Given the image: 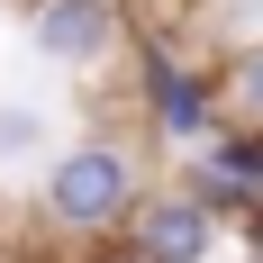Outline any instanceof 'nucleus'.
Returning a JSON list of instances; mask_svg holds the SVG:
<instances>
[{"instance_id":"f257e3e1","label":"nucleus","mask_w":263,"mask_h":263,"mask_svg":"<svg viewBox=\"0 0 263 263\" xmlns=\"http://www.w3.org/2000/svg\"><path fill=\"white\" fill-rule=\"evenodd\" d=\"M145 155H136L127 136H109V127H82L64 136L46 155V173H36V218H46L64 245H109V236H127V218L145 209Z\"/></svg>"},{"instance_id":"f03ea898","label":"nucleus","mask_w":263,"mask_h":263,"mask_svg":"<svg viewBox=\"0 0 263 263\" xmlns=\"http://www.w3.org/2000/svg\"><path fill=\"white\" fill-rule=\"evenodd\" d=\"M127 100H136V118H145L155 145L200 155V145L227 127V64H200V54H182L173 36L145 27L136 54H127Z\"/></svg>"},{"instance_id":"7ed1b4c3","label":"nucleus","mask_w":263,"mask_h":263,"mask_svg":"<svg viewBox=\"0 0 263 263\" xmlns=\"http://www.w3.org/2000/svg\"><path fill=\"white\" fill-rule=\"evenodd\" d=\"M27 54L54 73H109L118 54H136L127 0H27Z\"/></svg>"},{"instance_id":"20e7f679","label":"nucleus","mask_w":263,"mask_h":263,"mask_svg":"<svg viewBox=\"0 0 263 263\" xmlns=\"http://www.w3.org/2000/svg\"><path fill=\"white\" fill-rule=\"evenodd\" d=\"M218 227H227V218H218L191 182H155L118 245H127L136 263H209V254H218Z\"/></svg>"},{"instance_id":"39448f33","label":"nucleus","mask_w":263,"mask_h":263,"mask_svg":"<svg viewBox=\"0 0 263 263\" xmlns=\"http://www.w3.org/2000/svg\"><path fill=\"white\" fill-rule=\"evenodd\" d=\"M182 182L200 191L218 218H236V227H245V218L263 209V127H236V118H227L200 155H182Z\"/></svg>"},{"instance_id":"423d86ee","label":"nucleus","mask_w":263,"mask_h":263,"mask_svg":"<svg viewBox=\"0 0 263 263\" xmlns=\"http://www.w3.org/2000/svg\"><path fill=\"white\" fill-rule=\"evenodd\" d=\"M54 145H64V136H54V109L46 100H0V173L54 155Z\"/></svg>"},{"instance_id":"0eeeda50","label":"nucleus","mask_w":263,"mask_h":263,"mask_svg":"<svg viewBox=\"0 0 263 263\" xmlns=\"http://www.w3.org/2000/svg\"><path fill=\"white\" fill-rule=\"evenodd\" d=\"M227 118H236V127H263V46L227 54Z\"/></svg>"},{"instance_id":"6e6552de","label":"nucleus","mask_w":263,"mask_h":263,"mask_svg":"<svg viewBox=\"0 0 263 263\" xmlns=\"http://www.w3.org/2000/svg\"><path fill=\"white\" fill-rule=\"evenodd\" d=\"M64 263H136V254H127V245H118V236H109V245H73V254H64Z\"/></svg>"},{"instance_id":"1a4fd4ad","label":"nucleus","mask_w":263,"mask_h":263,"mask_svg":"<svg viewBox=\"0 0 263 263\" xmlns=\"http://www.w3.org/2000/svg\"><path fill=\"white\" fill-rule=\"evenodd\" d=\"M245 245H254V263H263V209H254V218H245Z\"/></svg>"}]
</instances>
